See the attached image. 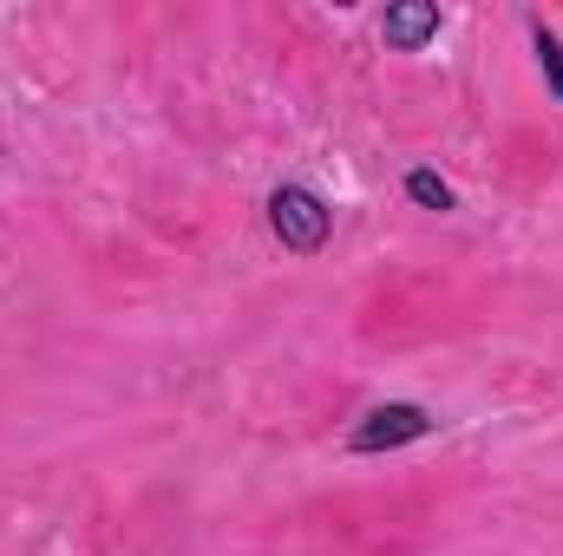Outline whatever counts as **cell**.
I'll return each mask as SVG.
<instances>
[{"label":"cell","mask_w":563,"mask_h":556,"mask_svg":"<svg viewBox=\"0 0 563 556\" xmlns=\"http://www.w3.org/2000/svg\"><path fill=\"white\" fill-rule=\"evenodd\" d=\"M432 432H439L432 407H420V400H380V407H367L341 432V452L347 458H394L407 445H426Z\"/></svg>","instance_id":"obj_2"},{"label":"cell","mask_w":563,"mask_h":556,"mask_svg":"<svg viewBox=\"0 0 563 556\" xmlns=\"http://www.w3.org/2000/svg\"><path fill=\"white\" fill-rule=\"evenodd\" d=\"M439 33H445V7H432V0H394V7L380 13L387 53H426Z\"/></svg>","instance_id":"obj_3"},{"label":"cell","mask_w":563,"mask_h":556,"mask_svg":"<svg viewBox=\"0 0 563 556\" xmlns=\"http://www.w3.org/2000/svg\"><path fill=\"white\" fill-rule=\"evenodd\" d=\"M263 223H269V236H276L282 249L301 256V263L334 243V203L314 184H301V177H282L276 190L263 197Z\"/></svg>","instance_id":"obj_1"},{"label":"cell","mask_w":563,"mask_h":556,"mask_svg":"<svg viewBox=\"0 0 563 556\" xmlns=\"http://www.w3.org/2000/svg\"><path fill=\"white\" fill-rule=\"evenodd\" d=\"M400 190H407V203H413V210H426V216H452V210H459V190H452L432 164H413Z\"/></svg>","instance_id":"obj_5"},{"label":"cell","mask_w":563,"mask_h":556,"mask_svg":"<svg viewBox=\"0 0 563 556\" xmlns=\"http://www.w3.org/2000/svg\"><path fill=\"white\" fill-rule=\"evenodd\" d=\"M525 40H531V66H538V79H544V92L563 105V33L544 13H525Z\"/></svg>","instance_id":"obj_4"}]
</instances>
